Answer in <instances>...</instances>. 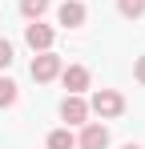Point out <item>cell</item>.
<instances>
[{"label": "cell", "instance_id": "cell-1", "mask_svg": "<svg viewBox=\"0 0 145 149\" xmlns=\"http://www.w3.org/2000/svg\"><path fill=\"white\" fill-rule=\"evenodd\" d=\"M89 113H97L101 121H109V117H121L125 113V97H121L117 89H97L93 101H89Z\"/></svg>", "mask_w": 145, "mask_h": 149}, {"label": "cell", "instance_id": "cell-2", "mask_svg": "<svg viewBox=\"0 0 145 149\" xmlns=\"http://www.w3.org/2000/svg\"><path fill=\"white\" fill-rule=\"evenodd\" d=\"M28 73H32V81H36V85H45V81H52V77H61V56H56L52 49H48V52H36Z\"/></svg>", "mask_w": 145, "mask_h": 149}, {"label": "cell", "instance_id": "cell-3", "mask_svg": "<svg viewBox=\"0 0 145 149\" xmlns=\"http://www.w3.org/2000/svg\"><path fill=\"white\" fill-rule=\"evenodd\" d=\"M61 117L69 125H85L89 121V101L81 97V93H69V97L61 101Z\"/></svg>", "mask_w": 145, "mask_h": 149}, {"label": "cell", "instance_id": "cell-4", "mask_svg": "<svg viewBox=\"0 0 145 149\" xmlns=\"http://www.w3.org/2000/svg\"><path fill=\"white\" fill-rule=\"evenodd\" d=\"M77 145H81V149H105V145H109V129H105L101 121H85Z\"/></svg>", "mask_w": 145, "mask_h": 149}, {"label": "cell", "instance_id": "cell-5", "mask_svg": "<svg viewBox=\"0 0 145 149\" xmlns=\"http://www.w3.org/2000/svg\"><path fill=\"white\" fill-rule=\"evenodd\" d=\"M24 40H28V49H32V52H48V49H52V28L36 20V24L24 28Z\"/></svg>", "mask_w": 145, "mask_h": 149}, {"label": "cell", "instance_id": "cell-6", "mask_svg": "<svg viewBox=\"0 0 145 149\" xmlns=\"http://www.w3.org/2000/svg\"><path fill=\"white\" fill-rule=\"evenodd\" d=\"M56 20L65 28H81L85 24V4H81V0H65V4L56 8Z\"/></svg>", "mask_w": 145, "mask_h": 149}, {"label": "cell", "instance_id": "cell-7", "mask_svg": "<svg viewBox=\"0 0 145 149\" xmlns=\"http://www.w3.org/2000/svg\"><path fill=\"white\" fill-rule=\"evenodd\" d=\"M61 81H65L69 93H85L89 89V69L85 65H69V69H61Z\"/></svg>", "mask_w": 145, "mask_h": 149}, {"label": "cell", "instance_id": "cell-8", "mask_svg": "<svg viewBox=\"0 0 145 149\" xmlns=\"http://www.w3.org/2000/svg\"><path fill=\"white\" fill-rule=\"evenodd\" d=\"M72 145H77V137L69 129H52L48 133V149H72Z\"/></svg>", "mask_w": 145, "mask_h": 149}, {"label": "cell", "instance_id": "cell-9", "mask_svg": "<svg viewBox=\"0 0 145 149\" xmlns=\"http://www.w3.org/2000/svg\"><path fill=\"white\" fill-rule=\"evenodd\" d=\"M16 81H8V77H0V109H8V105H16Z\"/></svg>", "mask_w": 145, "mask_h": 149}, {"label": "cell", "instance_id": "cell-10", "mask_svg": "<svg viewBox=\"0 0 145 149\" xmlns=\"http://www.w3.org/2000/svg\"><path fill=\"white\" fill-rule=\"evenodd\" d=\"M20 12L28 16V20H40L48 12V0H20Z\"/></svg>", "mask_w": 145, "mask_h": 149}, {"label": "cell", "instance_id": "cell-11", "mask_svg": "<svg viewBox=\"0 0 145 149\" xmlns=\"http://www.w3.org/2000/svg\"><path fill=\"white\" fill-rule=\"evenodd\" d=\"M117 12L129 16V20H137V16H145V0H117Z\"/></svg>", "mask_w": 145, "mask_h": 149}, {"label": "cell", "instance_id": "cell-12", "mask_svg": "<svg viewBox=\"0 0 145 149\" xmlns=\"http://www.w3.org/2000/svg\"><path fill=\"white\" fill-rule=\"evenodd\" d=\"M8 65H12V45L0 40V69H8Z\"/></svg>", "mask_w": 145, "mask_h": 149}, {"label": "cell", "instance_id": "cell-13", "mask_svg": "<svg viewBox=\"0 0 145 149\" xmlns=\"http://www.w3.org/2000/svg\"><path fill=\"white\" fill-rule=\"evenodd\" d=\"M133 77H137V81L145 85V56H137V65H133Z\"/></svg>", "mask_w": 145, "mask_h": 149}, {"label": "cell", "instance_id": "cell-14", "mask_svg": "<svg viewBox=\"0 0 145 149\" xmlns=\"http://www.w3.org/2000/svg\"><path fill=\"white\" fill-rule=\"evenodd\" d=\"M121 149H141V145H137V141H129V145H121Z\"/></svg>", "mask_w": 145, "mask_h": 149}]
</instances>
